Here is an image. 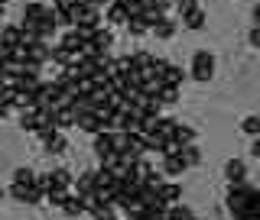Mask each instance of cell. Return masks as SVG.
<instances>
[{"label": "cell", "mask_w": 260, "mask_h": 220, "mask_svg": "<svg viewBox=\"0 0 260 220\" xmlns=\"http://www.w3.org/2000/svg\"><path fill=\"white\" fill-rule=\"evenodd\" d=\"M7 65H10V46L0 42V68H7Z\"/></svg>", "instance_id": "cell-36"}, {"label": "cell", "mask_w": 260, "mask_h": 220, "mask_svg": "<svg viewBox=\"0 0 260 220\" xmlns=\"http://www.w3.org/2000/svg\"><path fill=\"white\" fill-rule=\"evenodd\" d=\"M250 20H254V26H260V4H254V10H250Z\"/></svg>", "instance_id": "cell-41"}, {"label": "cell", "mask_w": 260, "mask_h": 220, "mask_svg": "<svg viewBox=\"0 0 260 220\" xmlns=\"http://www.w3.org/2000/svg\"><path fill=\"white\" fill-rule=\"evenodd\" d=\"M75 4H81V0H52V10H72Z\"/></svg>", "instance_id": "cell-35"}, {"label": "cell", "mask_w": 260, "mask_h": 220, "mask_svg": "<svg viewBox=\"0 0 260 220\" xmlns=\"http://www.w3.org/2000/svg\"><path fill=\"white\" fill-rule=\"evenodd\" d=\"M59 42H62L65 49H78L81 42H85V39H81V36H78V32H75V26H72V29H65V36L59 39Z\"/></svg>", "instance_id": "cell-31"}, {"label": "cell", "mask_w": 260, "mask_h": 220, "mask_svg": "<svg viewBox=\"0 0 260 220\" xmlns=\"http://www.w3.org/2000/svg\"><path fill=\"white\" fill-rule=\"evenodd\" d=\"M4 7H7V4H0V16H4Z\"/></svg>", "instance_id": "cell-42"}, {"label": "cell", "mask_w": 260, "mask_h": 220, "mask_svg": "<svg viewBox=\"0 0 260 220\" xmlns=\"http://www.w3.org/2000/svg\"><path fill=\"white\" fill-rule=\"evenodd\" d=\"M166 178H176V175H182L185 172V162L179 152H169V156H162V168H159Z\"/></svg>", "instance_id": "cell-11"}, {"label": "cell", "mask_w": 260, "mask_h": 220, "mask_svg": "<svg viewBox=\"0 0 260 220\" xmlns=\"http://www.w3.org/2000/svg\"><path fill=\"white\" fill-rule=\"evenodd\" d=\"M0 201H4V188H0Z\"/></svg>", "instance_id": "cell-43"}, {"label": "cell", "mask_w": 260, "mask_h": 220, "mask_svg": "<svg viewBox=\"0 0 260 220\" xmlns=\"http://www.w3.org/2000/svg\"><path fill=\"white\" fill-rule=\"evenodd\" d=\"M179 156H182V162H185V168H195L202 162V149L195 143H185V146H179Z\"/></svg>", "instance_id": "cell-18"}, {"label": "cell", "mask_w": 260, "mask_h": 220, "mask_svg": "<svg viewBox=\"0 0 260 220\" xmlns=\"http://www.w3.org/2000/svg\"><path fill=\"white\" fill-rule=\"evenodd\" d=\"M108 152H114V129H101V133H94V156L104 159Z\"/></svg>", "instance_id": "cell-13"}, {"label": "cell", "mask_w": 260, "mask_h": 220, "mask_svg": "<svg viewBox=\"0 0 260 220\" xmlns=\"http://www.w3.org/2000/svg\"><path fill=\"white\" fill-rule=\"evenodd\" d=\"M0 42H7L10 49L23 42V29H20V23H16V26H4V29H0Z\"/></svg>", "instance_id": "cell-25"}, {"label": "cell", "mask_w": 260, "mask_h": 220, "mask_svg": "<svg viewBox=\"0 0 260 220\" xmlns=\"http://www.w3.org/2000/svg\"><path fill=\"white\" fill-rule=\"evenodd\" d=\"M150 68H153V75H156L162 84H179V87H182L185 71L179 68V65H173L169 59H153V62H150Z\"/></svg>", "instance_id": "cell-3"}, {"label": "cell", "mask_w": 260, "mask_h": 220, "mask_svg": "<svg viewBox=\"0 0 260 220\" xmlns=\"http://www.w3.org/2000/svg\"><path fill=\"white\" fill-rule=\"evenodd\" d=\"M75 126L94 136V133H101V129H104V120H101V117H98V113L91 110V113H85V117H78V120H75Z\"/></svg>", "instance_id": "cell-16"}, {"label": "cell", "mask_w": 260, "mask_h": 220, "mask_svg": "<svg viewBox=\"0 0 260 220\" xmlns=\"http://www.w3.org/2000/svg\"><path fill=\"white\" fill-rule=\"evenodd\" d=\"M127 32L130 36H146V32H150V23H146V16L143 13H137V16H127Z\"/></svg>", "instance_id": "cell-19"}, {"label": "cell", "mask_w": 260, "mask_h": 220, "mask_svg": "<svg viewBox=\"0 0 260 220\" xmlns=\"http://www.w3.org/2000/svg\"><path fill=\"white\" fill-rule=\"evenodd\" d=\"M81 4H91V7H98V10H104V7H108L111 0H81Z\"/></svg>", "instance_id": "cell-40"}, {"label": "cell", "mask_w": 260, "mask_h": 220, "mask_svg": "<svg viewBox=\"0 0 260 220\" xmlns=\"http://www.w3.org/2000/svg\"><path fill=\"white\" fill-rule=\"evenodd\" d=\"M0 4H10V0H0Z\"/></svg>", "instance_id": "cell-44"}, {"label": "cell", "mask_w": 260, "mask_h": 220, "mask_svg": "<svg viewBox=\"0 0 260 220\" xmlns=\"http://www.w3.org/2000/svg\"><path fill=\"white\" fill-rule=\"evenodd\" d=\"M69 188H46V194H43V201H46V204L49 207H62L65 204V198H69Z\"/></svg>", "instance_id": "cell-24"}, {"label": "cell", "mask_w": 260, "mask_h": 220, "mask_svg": "<svg viewBox=\"0 0 260 220\" xmlns=\"http://www.w3.org/2000/svg\"><path fill=\"white\" fill-rule=\"evenodd\" d=\"M101 13H104V20H108L111 26H124V23H127V7L120 4V0H111Z\"/></svg>", "instance_id": "cell-10"}, {"label": "cell", "mask_w": 260, "mask_h": 220, "mask_svg": "<svg viewBox=\"0 0 260 220\" xmlns=\"http://www.w3.org/2000/svg\"><path fill=\"white\" fill-rule=\"evenodd\" d=\"M169 217H176V220H182V217H185V220H189V217H195V210L176 201V204H169Z\"/></svg>", "instance_id": "cell-32"}, {"label": "cell", "mask_w": 260, "mask_h": 220, "mask_svg": "<svg viewBox=\"0 0 260 220\" xmlns=\"http://www.w3.org/2000/svg\"><path fill=\"white\" fill-rule=\"evenodd\" d=\"M205 23H208V16H205V10H202V7H192L189 13H182V26L185 29H205Z\"/></svg>", "instance_id": "cell-14"}, {"label": "cell", "mask_w": 260, "mask_h": 220, "mask_svg": "<svg viewBox=\"0 0 260 220\" xmlns=\"http://www.w3.org/2000/svg\"><path fill=\"white\" fill-rule=\"evenodd\" d=\"M7 194L16 201V204H26V207H32V204H43V188L39 185H20V182H13L10 188H7Z\"/></svg>", "instance_id": "cell-4"}, {"label": "cell", "mask_w": 260, "mask_h": 220, "mask_svg": "<svg viewBox=\"0 0 260 220\" xmlns=\"http://www.w3.org/2000/svg\"><path fill=\"white\" fill-rule=\"evenodd\" d=\"M156 201H162V204H176V201H182V185H176V182H162L159 188H156Z\"/></svg>", "instance_id": "cell-9"}, {"label": "cell", "mask_w": 260, "mask_h": 220, "mask_svg": "<svg viewBox=\"0 0 260 220\" xmlns=\"http://www.w3.org/2000/svg\"><path fill=\"white\" fill-rule=\"evenodd\" d=\"M247 42H250V49H260V26H254V29H250Z\"/></svg>", "instance_id": "cell-37"}, {"label": "cell", "mask_w": 260, "mask_h": 220, "mask_svg": "<svg viewBox=\"0 0 260 220\" xmlns=\"http://www.w3.org/2000/svg\"><path fill=\"white\" fill-rule=\"evenodd\" d=\"M91 42H94L98 52H108V49L114 46V32H111V29H104V26H94V32H91Z\"/></svg>", "instance_id": "cell-17"}, {"label": "cell", "mask_w": 260, "mask_h": 220, "mask_svg": "<svg viewBox=\"0 0 260 220\" xmlns=\"http://www.w3.org/2000/svg\"><path fill=\"white\" fill-rule=\"evenodd\" d=\"M224 178H228V182H244V178H247V165H244V159H228L224 162Z\"/></svg>", "instance_id": "cell-15"}, {"label": "cell", "mask_w": 260, "mask_h": 220, "mask_svg": "<svg viewBox=\"0 0 260 220\" xmlns=\"http://www.w3.org/2000/svg\"><path fill=\"white\" fill-rule=\"evenodd\" d=\"M43 149L49 152V156H65V152H69V140L62 136V129H59V133H55L49 143H43Z\"/></svg>", "instance_id": "cell-20"}, {"label": "cell", "mask_w": 260, "mask_h": 220, "mask_svg": "<svg viewBox=\"0 0 260 220\" xmlns=\"http://www.w3.org/2000/svg\"><path fill=\"white\" fill-rule=\"evenodd\" d=\"M59 210H62L65 217H81V214H85V204H81V198H78L75 191H72L69 198H65V204H62Z\"/></svg>", "instance_id": "cell-21"}, {"label": "cell", "mask_w": 260, "mask_h": 220, "mask_svg": "<svg viewBox=\"0 0 260 220\" xmlns=\"http://www.w3.org/2000/svg\"><path fill=\"white\" fill-rule=\"evenodd\" d=\"M55 10L49 4H39V0H29V4H23V20L26 23H43V20H52Z\"/></svg>", "instance_id": "cell-6"}, {"label": "cell", "mask_w": 260, "mask_h": 220, "mask_svg": "<svg viewBox=\"0 0 260 220\" xmlns=\"http://www.w3.org/2000/svg\"><path fill=\"white\" fill-rule=\"evenodd\" d=\"M55 26H59V29H72V26H75L72 13L69 10H55Z\"/></svg>", "instance_id": "cell-33"}, {"label": "cell", "mask_w": 260, "mask_h": 220, "mask_svg": "<svg viewBox=\"0 0 260 220\" xmlns=\"http://www.w3.org/2000/svg\"><path fill=\"white\" fill-rule=\"evenodd\" d=\"M254 198H257V188H254V185H247V178H244V182H228V198H224L228 214L244 217V210H247V204Z\"/></svg>", "instance_id": "cell-1"}, {"label": "cell", "mask_w": 260, "mask_h": 220, "mask_svg": "<svg viewBox=\"0 0 260 220\" xmlns=\"http://www.w3.org/2000/svg\"><path fill=\"white\" fill-rule=\"evenodd\" d=\"M176 123H179L176 117H162V113H159V117H156V133H162V136H173Z\"/></svg>", "instance_id": "cell-30"}, {"label": "cell", "mask_w": 260, "mask_h": 220, "mask_svg": "<svg viewBox=\"0 0 260 220\" xmlns=\"http://www.w3.org/2000/svg\"><path fill=\"white\" fill-rule=\"evenodd\" d=\"M173 140H176L179 146H185V143H195V126H189V123H182V120H179V123H176V129H173Z\"/></svg>", "instance_id": "cell-23"}, {"label": "cell", "mask_w": 260, "mask_h": 220, "mask_svg": "<svg viewBox=\"0 0 260 220\" xmlns=\"http://www.w3.org/2000/svg\"><path fill=\"white\" fill-rule=\"evenodd\" d=\"M189 75L195 81H202V84H208L211 78H215V55L208 52V49H199V52L192 55V65H189Z\"/></svg>", "instance_id": "cell-2"}, {"label": "cell", "mask_w": 260, "mask_h": 220, "mask_svg": "<svg viewBox=\"0 0 260 220\" xmlns=\"http://www.w3.org/2000/svg\"><path fill=\"white\" fill-rule=\"evenodd\" d=\"M156 97H159L162 107H173V104H179V84H159Z\"/></svg>", "instance_id": "cell-22"}, {"label": "cell", "mask_w": 260, "mask_h": 220, "mask_svg": "<svg viewBox=\"0 0 260 220\" xmlns=\"http://www.w3.org/2000/svg\"><path fill=\"white\" fill-rule=\"evenodd\" d=\"M16 123H20L23 133H32V129L43 123V113H39L36 107H23V110H20V120H16Z\"/></svg>", "instance_id": "cell-12"}, {"label": "cell", "mask_w": 260, "mask_h": 220, "mask_svg": "<svg viewBox=\"0 0 260 220\" xmlns=\"http://www.w3.org/2000/svg\"><path fill=\"white\" fill-rule=\"evenodd\" d=\"M10 113H13V107H10V104H7V101H0V120H7V117H10Z\"/></svg>", "instance_id": "cell-38"}, {"label": "cell", "mask_w": 260, "mask_h": 220, "mask_svg": "<svg viewBox=\"0 0 260 220\" xmlns=\"http://www.w3.org/2000/svg\"><path fill=\"white\" fill-rule=\"evenodd\" d=\"M250 156L260 159V136H254V143H250Z\"/></svg>", "instance_id": "cell-39"}, {"label": "cell", "mask_w": 260, "mask_h": 220, "mask_svg": "<svg viewBox=\"0 0 260 220\" xmlns=\"http://www.w3.org/2000/svg\"><path fill=\"white\" fill-rule=\"evenodd\" d=\"M173 7H176V13L182 16V13H189L192 7H199V0H173Z\"/></svg>", "instance_id": "cell-34"}, {"label": "cell", "mask_w": 260, "mask_h": 220, "mask_svg": "<svg viewBox=\"0 0 260 220\" xmlns=\"http://www.w3.org/2000/svg\"><path fill=\"white\" fill-rule=\"evenodd\" d=\"M176 29H179V20H176V16H169V13H162L159 20L150 26V32L159 39V42H169V39L176 36Z\"/></svg>", "instance_id": "cell-7"}, {"label": "cell", "mask_w": 260, "mask_h": 220, "mask_svg": "<svg viewBox=\"0 0 260 220\" xmlns=\"http://www.w3.org/2000/svg\"><path fill=\"white\" fill-rule=\"evenodd\" d=\"M150 62H153V55H150V52H134V55H130V68H134V71L150 68Z\"/></svg>", "instance_id": "cell-29"}, {"label": "cell", "mask_w": 260, "mask_h": 220, "mask_svg": "<svg viewBox=\"0 0 260 220\" xmlns=\"http://www.w3.org/2000/svg\"><path fill=\"white\" fill-rule=\"evenodd\" d=\"M36 168H29V165H16L13 168V182H20V185H36Z\"/></svg>", "instance_id": "cell-27"}, {"label": "cell", "mask_w": 260, "mask_h": 220, "mask_svg": "<svg viewBox=\"0 0 260 220\" xmlns=\"http://www.w3.org/2000/svg\"><path fill=\"white\" fill-rule=\"evenodd\" d=\"M75 59H81L78 49H65L62 42H52V59H49V62H52L55 68H69V65L75 62Z\"/></svg>", "instance_id": "cell-8"}, {"label": "cell", "mask_w": 260, "mask_h": 220, "mask_svg": "<svg viewBox=\"0 0 260 220\" xmlns=\"http://www.w3.org/2000/svg\"><path fill=\"white\" fill-rule=\"evenodd\" d=\"M72 191L75 194H88V191H94V172H81L75 178V185H72Z\"/></svg>", "instance_id": "cell-26"}, {"label": "cell", "mask_w": 260, "mask_h": 220, "mask_svg": "<svg viewBox=\"0 0 260 220\" xmlns=\"http://www.w3.org/2000/svg\"><path fill=\"white\" fill-rule=\"evenodd\" d=\"M241 129L250 136V140H254V136H260V113H250V117H244V120H241Z\"/></svg>", "instance_id": "cell-28"}, {"label": "cell", "mask_w": 260, "mask_h": 220, "mask_svg": "<svg viewBox=\"0 0 260 220\" xmlns=\"http://www.w3.org/2000/svg\"><path fill=\"white\" fill-rule=\"evenodd\" d=\"M69 13H72V20H75V23H85V26H101V10L91 7V4H75Z\"/></svg>", "instance_id": "cell-5"}]
</instances>
